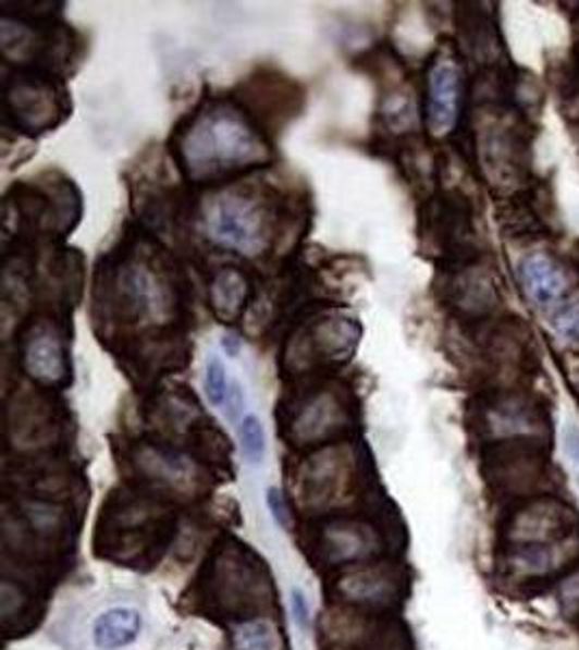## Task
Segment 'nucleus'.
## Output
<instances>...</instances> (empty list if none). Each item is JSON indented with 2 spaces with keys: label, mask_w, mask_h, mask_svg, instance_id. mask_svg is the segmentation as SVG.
Segmentation results:
<instances>
[{
  "label": "nucleus",
  "mask_w": 579,
  "mask_h": 650,
  "mask_svg": "<svg viewBox=\"0 0 579 650\" xmlns=\"http://www.w3.org/2000/svg\"><path fill=\"white\" fill-rule=\"evenodd\" d=\"M222 347H224V352L229 354V356H237L239 354V349H242V343H239V339L237 336H233V334H229V336H224L222 339Z\"/></svg>",
  "instance_id": "nucleus-16"
},
{
  "label": "nucleus",
  "mask_w": 579,
  "mask_h": 650,
  "mask_svg": "<svg viewBox=\"0 0 579 650\" xmlns=\"http://www.w3.org/2000/svg\"><path fill=\"white\" fill-rule=\"evenodd\" d=\"M291 608H293V616H295V621H297L301 627H306V623H308V608H306V599H304L301 592H293Z\"/></svg>",
  "instance_id": "nucleus-15"
},
{
  "label": "nucleus",
  "mask_w": 579,
  "mask_h": 650,
  "mask_svg": "<svg viewBox=\"0 0 579 650\" xmlns=\"http://www.w3.org/2000/svg\"><path fill=\"white\" fill-rule=\"evenodd\" d=\"M26 367L33 376H41V378H57L65 371L61 349L48 339H39L37 343L30 345L26 354Z\"/></svg>",
  "instance_id": "nucleus-7"
},
{
  "label": "nucleus",
  "mask_w": 579,
  "mask_h": 650,
  "mask_svg": "<svg viewBox=\"0 0 579 650\" xmlns=\"http://www.w3.org/2000/svg\"><path fill=\"white\" fill-rule=\"evenodd\" d=\"M252 133L231 113L218 111L198 120L187 137V159L196 170L235 168L255 157Z\"/></svg>",
  "instance_id": "nucleus-1"
},
{
  "label": "nucleus",
  "mask_w": 579,
  "mask_h": 650,
  "mask_svg": "<svg viewBox=\"0 0 579 650\" xmlns=\"http://www.w3.org/2000/svg\"><path fill=\"white\" fill-rule=\"evenodd\" d=\"M229 387H231V380L226 376L224 363L218 356H211L207 363V371H205V393H207L209 402L218 408L224 406Z\"/></svg>",
  "instance_id": "nucleus-9"
},
{
  "label": "nucleus",
  "mask_w": 579,
  "mask_h": 650,
  "mask_svg": "<svg viewBox=\"0 0 579 650\" xmlns=\"http://www.w3.org/2000/svg\"><path fill=\"white\" fill-rule=\"evenodd\" d=\"M463 98V78L454 61L441 59L428 76V126L434 135H447L458 122Z\"/></svg>",
  "instance_id": "nucleus-2"
},
{
  "label": "nucleus",
  "mask_w": 579,
  "mask_h": 650,
  "mask_svg": "<svg viewBox=\"0 0 579 650\" xmlns=\"http://www.w3.org/2000/svg\"><path fill=\"white\" fill-rule=\"evenodd\" d=\"M268 505L272 510V516L274 520L281 525V527H290V510H287V503L283 499V492L279 488H270L268 490Z\"/></svg>",
  "instance_id": "nucleus-12"
},
{
  "label": "nucleus",
  "mask_w": 579,
  "mask_h": 650,
  "mask_svg": "<svg viewBox=\"0 0 579 650\" xmlns=\"http://www.w3.org/2000/svg\"><path fill=\"white\" fill-rule=\"evenodd\" d=\"M246 295V282L237 271H224L213 284V306L224 319H233L242 310Z\"/></svg>",
  "instance_id": "nucleus-6"
},
{
  "label": "nucleus",
  "mask_w": 579,
  "mask_h": 650,
  "mask_svg": "<svg viewBox=\"0 0 579 650\" xmlns=\"http://www.w3.org/2000/svg\"><path fill=\"white\" fill-rule=\"evenodd\" d=\"M563 605L569 614H579V575L565 584L563 588Z\"/></svg>",
  "instance_id": "nucleus-14"
},
{
  "label": "nucleus",
  "mask_w": 579,
  "mask_h": 650,
  "mask_svg": "<svg viewBox=\"0 0 579 650\" xmlns=\"http://www.w3.org/2000/svg\"><path fill=\"white\" fill-rule=\"evenodd\" d=\"M224 406H226L231 419H235V417L244 410V406H246V393H244L239 380H231V387H229V395H226V404H224Z\"/></svg>",
  "instance_id": "nucleus-13"
},
{
  "label": "nucleus",
  "mask_w": 579,
  "mask_h": 650,
  "mask_svg": "<svg viewBox=\"0 0 579 650\" xmlns=\"http://www.w3.org/2000/svg\"><path fill=\"white\" fill-rule=\"evenodd\" d=\"M556 330L567 339H579V302H571L556 315Z\"/></svg>",
  "instance_id": "nucleus-11"
},
{
  "label": "nucleus",
  "mask_w": 579,
  "mask_h": 650,
  "mask_svg": "<svg viewBox=\"0 0 579 650\" xmlns=\"http://www.w3.org/2000/svg\"><path fill=\"white\" fill-rule=\"evenodd\" d=\"M213 232L222 243L246 249L248 254H255L261 245V221L257 209L237 198H224L215 207Z\"/></svg>",
  "instance_id": "nucleus-3"
},
{
  "label": "nucleus",
  "mask_w": 579,
  "mask_h": 650,
  "mask_svg": "<svg viewBox=\"0 0 579 650\" xmlns=\"http://www.w3.org/2000/svg\"><path fill=\"white\" fill-rule=\"evenodd\" d=\"M569 262H571V269L576 271V275H578L579 280V241H576V245H574V249H571Z\"/></svg>",
  "instance_id": "nucleus-17"
},
{
  "label": "nucleus",
  "mask_w": 579,
  "mask_h": 650,
  "mask_svg": "<svg viewBox=\"0 0 579 650\" xmlns=\"http://www.w3.org/2000/svg\"><path fill=\"white\" fill-rule=\"evenodd\" d=\"M235 650H274V631L268 623L244 625L235 636Z\"/></svg>",
  "instance_id": "nucleus-10"
},
{
  "label": "nucleus",
  "mask_w": 579,
  "mask_h": 650,
  "mask_svg": "<svg viewBox=\"0 0 579 650\" xmlns=\"http://www.w3.org/2000/svg\"><path fill=\"white\" fill-rule=\"evenodd\" d=\"M519 280L528 297L543 308H550L563 302L567 293V278L560 265L550 254H543V252L528 254L521 260Z\"/></svg>",
  "instance_id": "nucleus-4"
},
{
  "label": "nucleus",
  "mask_w": 579,
  "mask_h": 650,
  "mask_svg": "<svg viewBox=\"0 0 579 650\" xmlns=\"http://www.w3.org/2000/svg\"><path fill=\"white\" fill-rule=\"evenodd\" d=\"M141 631V616L131 608L104 612L94 625V642L102 650L122 649L133 645Z\"/></svg>",
  "instance_id": "nucleus-5"
},
{
  "label": "nucleus",
  "mask_w": 579,
  "mask_h": 650,
  "mask_svg": "<svg viewBox=\"0 0 579 650\" xmlns=\"http://www.w3.org/2000/svg\"><path fill=\"white\" fill-rule=\"evenodd\" d=\"M239 440H242V451L250 464L263 462L266 449H268V438H266L263 421L257 415H246L242 419Z\"/></svg>",
  "instance_id": "nucleus-8"
}]
</instances>
